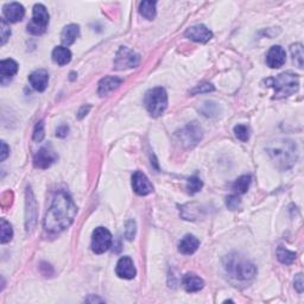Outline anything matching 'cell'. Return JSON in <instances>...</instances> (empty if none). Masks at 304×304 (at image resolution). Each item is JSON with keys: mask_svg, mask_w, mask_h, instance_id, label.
<instances>
[{"mask_svg": "<svg viewBox=\"0 0 304 304\" xmlns=\"http://www.w3.org/2000/svg\"><path fill=\"white\" fill-rule=\"evenodd\" d=\"M79 36H80L79 25L71 24V25H67V27L63 29V31H62L61 41L63 43V45L69 46L76 41V38H78Z\"/></svg>", "mask_w": 304, "mask_h": 304, "instance_id": "obj_22", "label": "cell"}, {"mask_svg": "<svg viewBox=\"0 0 304 304\" xmlns=\"http://www.w3.org/2000/svg\"><path fill=\"white\" fill-rule=\"evenodd\" d=\"M48 24H49V13L45 6L42 4H36L34 12H32V19L30 24H28V31L36 36L43 35L46 30Z\"/></svg>", "mask_w": 304, "mask_h": 304, "instance_id": "obj_7", "label": "cell"}, {"mask_svg": "<svg viewBox=\"0 0 304 304\" xmlns=\"http://www.w3.org/2000/svg\"><path fill=\"white\" fill-rule=\"evenodd\" d=\"M78 213V208L72 197L64 192L55 195L53 203L44 219V228L49 233H61L72 225Z\"/></svg>", "mask_w": 304, "mask_h": 304, "instance_id": "obj_1", "label": "cell"}, {"mask_svg": "<svg viewBox=\"0 0 304 304\" xmlns=\"http://www.w3.org/2000/svg\"><path fill=\"white\" fill-rule=\"evenodd\" d=\"M199 246H200V240L194 236L188 234V236L183 237L181 241H179L178 251L184 255H190L195 253Z\"/></svg>", "mask_w": 304, "mask_h": 304, "instance_id": "obj_19", "label": "cell"}, {"mask_svg": "<svg viewBox=\"0 0 304 304\" xmlns=\"http://www.w3.org/2000/svg\"><path fill=\"white\" fill-rule=\"evenodd\" d=\"M139 62H141V56L137 53H134L133 50L129 49L127 46H122L115 55L114 67L118 71L131 69L138 67Z\"/></svg>", "mask_w": 304, "mask_h": 304, "instance_id": "obj_9", "label": "cell"}, {"mask_svg": "<svg viewBox=\"0 0 304 304\" xmlns=\"http://www.w3.org/2000/svg\"><path fill=\"white\" fill-rule=\"evenodd\" d=\"M234 134L241 142H247L250 139V129L246 125H237L234 127Z\"/></svg>", "mask_w": 304, "mask_h": 304, "instance_id": "obj_30", "label": "cell"}, {"mask_svg": "<svg viewBox=\"0 0 304 304\" xmlns=\"http://www.w3.org/2000/svg\"><path fill=\"white\" fill-rule=\"evenodd\" d=\"M68 132H69V127L67 125H62L56 130V135L60 138H64L67 137Z\"/></svg>", "mask_w": 304, "mask_h": 304, "instance_id": "obj_37", "label": "cell"}, {"mask_svg": "<svg viewBox=\"0 0 304 304\" xmlns=\"http://www.w3.org/2000/svg\"><path fill=\"white\" fill-rule=\"evenodd\" d=\"M202 135L203 131L197 123H190L176 133L178 143L185 149H192L196 146L202 139Z\"/></svg>", "mask_w": 304, "mask_h": 304, "instance_id": "obj_6", "label": "cell"}, {"mask_svg": "<svg viewBox=\"0 0 304 304\" xmlns=\"http://www.w3.org/2000/svg\"><path fill=\"white\" fill-rule=\"evenodd\" d=\"M145 107L152 116L162 115L168 107V94L164 88L157 87L145 94Z\"/></svg>", "mask_w": 304, "mask_h": 304, "instance_id": "obj_5", "label": "cell"}, {"mask_svg": "<svg viewBox=\"0 0 304 304\" xmlns=\"http://www.w3.org/2000/svg\"><path fill=\"white\" fill-rule=\"evenodd\" d=\"M135 236V222L134 220H129L126 222V228H125V237L127 240H132Z\"/></svg>", "mask_w": 304, "mask_h": 304, "instance_id": "obj_33", "label": "cell"}, {"mask_svg": "<svg viewBox=\"0 0 304 304\" xmlns=\"http://www.w3.org/2000/svg\"><path fill=\"white\" fill-rule=\"evenodd\" d=\"M183 287L188 292H197L202 290L204 287V282L202 278H200L195 273H186L184 277H183Z\"/></svg>", "mask_w": 304, "mask_h": 304, "instance_id": "obj_21", "label": "cell"}, {"mask_svg": "<svg viewBox=\"0 0 304 304\" xmlns=\"http://www.w3.org/2000/svg\"><path fill=\"white\" fill-rule=\"evenodd\" d=\"M265 83L269 87L274 89V98L283 99L290 95L297 93L299 88L298 76L292 73H282L276 78H271L265 80Z\"/></svg>", "mask_w": 304, "mask_h": 304, "instance_id": "obj_4", "label": "cell"}, {"mask_svg": "<svg viewBox=\"0 0 304 304\" xmlns=\"http://www.w3.org/2000/svg\"><path fill=\"white\" fill-rule=\"evenodd\" d=\"M13 230L12 226L6 221L5 219H2V244H6L12 239Z\"/></svg>", "mask_w": 304, "mask_h": 304, "instance_id": "obj_29", "label": "cell"}, {"mask_svg": "<svg viewBox=\"0 0 304 304\" xmlns=\"http://www.w3.org/2000/svg\"><path fill=\"white\" fill-rule=\"evenodd\" d=\"M251 184V176L250 175H244L241 176L234 182L233 184V190L236 192L238 195H241V194H245L248 190V186Z\"/></svg>", "mask_w": 304, "mask_h": 304, "instance_id": "obj_26", "label": "cell"}, {"mask_svg": "<svg viewBox=\"0 0 304 304\" xmlns=\"http://www.w3.org/2000/svg\"><path fill=\"white\" fill-rule=\"evenodd\" d=\"M203 183L201 181L200 177L197 176H193L188 179V183H186V189H188V193L190 195H194V194L199 193L201 189H202Z\"/></svg>", "mask_w": 304, "mask_h": 304, "instance_id": "obj_28", "label": "cell"}, {"mask_svg": "<svg viewBox=\"0 0 304 304\" xmlns=\"http://www.w3.org/2000/svg\"><path fill=\"white\" fill-rule=\"evenodd\" d=\"M53 60L58 65L68 64L72 60V53L65 46H56L53 51Z\"/></svg>", "mask_w": 304, "mask_h": 304, "instance_id": "obj_23", "label": "cell"}, {"mask_svg": "<svg viewBox=\"0 0 304 304\" xmlns=\"http://www.w3.org/2000/svg\"><path fill=\"white\" fill-rule=\"evenodd\" d=\"M25 10L23 5H20L19 3H11L6 4L4 6V17L11 23H17L20 21L24 18Z\"/></svg>", "mask_w": 304, "mask_h": 304, "instance_id": "obj_16", "label": "cell"}, {"mask_svg": "<svg viewBox=\"0 0 304 304\" xmlns=\"http://www.w3.org/2000/svg\"><path fill=\"white\" fill-rule=\"evenodd\" d=\"M267 152L280 170H288L297 160V145L290 139H277L276 142L271 143L267 148Z\"/></svg>", "mask_w": 304, "mask_h": 304, "instance_id": "obj_3", "label": "cell"}, {"mask_svg": "<svg viewBox=\"0 0 304 304\" xmlns=\"http://www.w3.org/2000/svg\"><path fill=\"white\" fill-rule=\"evenodd\" d=\"M0 35H2V42H0V44L4 45V44L6 43V41L10 38V36H11L10 25L7 24L5 18H3V19L0 20Z\"/></svg>", "mask_w": 304, "mask_h": 304, "instance_id": "obj_31", "label": "cell"}, {"mask_svg": "<svg viewBox=\"0 0 304 304\" xmlns=\"http://www.w3.org/2000/svg\"><path fill=\"white\" fill-rule=\"evenodd\" d=\"M44 135H45V133H44V122L43 120H41V122H38L35 126L34 141L38 142V143L42 142L44 139Z\"/></svg>", "mask_w": 304, "mask_h": 304, "instance_id": "obj_32", "label": "cell"}, {"mask_svg": "<svg viewBox=\"0 0 304 304\" xmlns=\"http://www.w3.org/2000/svg\"><path fill=\"white\" fill-rule=\"evenodd\" d=\"M184 36L189 38L190 41L197 42V43H206L213 38V32H212L207 27L202 24L195 25V27L189 28L185 31Z\"/></svg>", "mask_w": 304, "mask_h": 304, "instance_id": "obj_13", "label": "cell"}, {"mask_svg": "<svg viewBox=\"0 0 304 304\" xmlns=\"http://www.w3.org/2000/svg\"><path fill=\"white\" fill-rule=\"evenodd\" d=\"M225 270L234 283L246 284L257 276V267L244 255L232 253L225 258Z\"/></svg>", "mask_w": 304, "mask_h": 304, "instance_id": "obj_2", "label": "cell"}, {"mask_svg": "<svg viewBox=\"0 0 304 304\" xmlns=\"http://www.w3.org/2000/svg\"><path fill=\"white\" fill-rule=\"evenodd\" d=\"M29 81H30V85L34 89L43 91L45 90L48 82H49V74H48V72L44 71V69H38V71L34 72L29 76Z\"/></svg>", "mask_w": 304, "mask_h": 304, "instance_id": "obj_17", "label": "cell"}, {"mask_svg": "<svg viewBox=\"0 0 304 304\" xmlns=\"http://www.w3.org/2000/svg\"><path fill=\"white\" fill-rule=\"evenodd\" d=\"M296 254L295 252L292 251H289L287 250V248L284 247H278L277 250V258L278 261H279L282 264H284V265H290V264H292L295 262L296 259Z\"/></svg>", "mask_w": 304, "mask_h": 304, "instance_id": "obj_27", "label": "cell"}, {"mask_svg": "<svg viewBox=\"0 0 304 304\" xmlns=\"http://www.w3.org/2000/svg\"><path fill=\"white\" fill-rule=\"evenodd\" d=\"M290 51L292 55V61L296 64V67L302 69L303 68V60H304V53H303V45L301 43L292 44L290 46Z\"/></svg>", "mask_w": 304, "mask_h": 304, "instance_id": "obj_25", "label": "cell"}, {"mask_svg": "<svg viewBox=\"0 0 304 304\" xmlns=\"http://www.w3.org/2000/svg\"><path fill=\"white\" fill-rule=\"evenodd\" d=\"M287 61V54L280 45H273L270 48L269 53L266 55V63L270 68L276 69L280 68Z\"/></svg>", "mask_w": 304, "mask_h": 304, "instance_id": "obj_14", "label": "cell"}, {"mask_svg": "<svg viewBox=\"0 0 304 304\" xmlns=\"http://www.w3.org/2000/svg\"><path fill=\"white\" fill-rule=\"evenodd\" d=\"M139 12L144 18L152 20L156 17V2H143L139 6Z\"/></svg>", "mask_w": 304, "mask_h": 304, "instance_id": "obj_24", "label": "cell"}, {"mask_svg": "<svg viewBox=\"0 0 304 304\" xmlns=\"http://www.w3.org/2000/svg\"><path fill=\"white\" fill-rule=\"evenodd\" d=\"M112 234L105 227H98L91 237V251L97 254H102L112 246Z\"/></svg>", "mask_w": 304, "mask_h": 304, "instance_id": "obj_8", "label": "cell"}, {"mask_svg": "<svg viewBox=\"0 0 304 304\" xmlns=\"http://www.w3.org/2000/svg\"><path fill=\"white\" fill-rule=\"evenodd\" d=\"M214 87L211 85V83H204V85H201L196 87L195 89L192 90V94H201V93H209V91H213Z\"/></svg>", "mask_w": 304, "mask_h": 304, "instance_id": "obj_35", "label": "cell"}, {"mask_svg": "<svg viewBox=\"0 0 304 304\" xmlns=\"http://www.w3.org/2000/svg\"><path fill=\"white\" fill-rule=\"evenodd\" d=\"M294 284H295L296 290H297L299 294H302L303 290H304V280H303V274L302 273H298L297 276L295 277Z\"/></svg>", "mask_w": 304, "mask_h": 304, "instance_id": "obj_36", "label": "cell"}, {"mask_svg": "<svg viewBox=\"0 0 304 304\" xmlns=\"http://www.w3.org/2000/svg\"><path fill=\"white\" fill-rule=\"evenodd\" d=\"M9 152H10L9 146L6 145V143H5V142H2V157H0V159H2V162H3V160H5V159H6V157L9 156Z\"/></svg>", "mask_w": 304, "mask_h": 304, "instance_id": "obj_38", "label": "cell"}, {"mask_svg": "<svg viewBox=\"0 0 304 304\" xmlns=\"http://www.w3.org/2000/svg\"><path fill=\"white\" fill-rule=\"evenodd\" d=\"M115 272L120 278H124V279H133L137 271H135L133 261L130 257H123L116 263Z\"/></svg>", "mask_w": 304, "mask_h": 304, "instance_id": "obj_15", "label": "cell"}, {"mask_svg": "<svg viewBox=\"0 0 304 304\" xmlns=\"http://www.w3.org/2000/svg\"><path fill=\"white\" fill-rule=\"evenodd\" d=\"M18 72V64L16 61L11 60H4L0 62V76H2V83L5 85L6 80L12 79L13 75H16Z\"/></svg>", "mask_w": 304, "mask_h": 304, "instance_id": "obj_20", "label": "cell"}, {"mask_svg": "<svg viewBox=\"0 0 304 304\" xmlns=\"http://www.w3.org/2000/svg\"><path fill=\"white\" fill-rule=\"evenodd\" d=\"M89 109H90V106H82V107L80 108L79 113H78V118L79 119H82L83 116H86L87 113L89 112Z\"/></svg>", "mask_w": 304, "mask_h": 304, "instance_id": "obj_39", "label": "cell"}, {"mask_svg": "<svg viewBox=\"0 0 304 304\" xmlns=\"http://www.w3.org/2000/svg\"><path fill=\"white\" fill-rule=\"evenodd\" d=\"M36 221H37V203L34 193L29 186L27 189V213H25V227L28 232L35 229Z\"/></svg>", "mask_w": 304, "mask_h": 304, "instance_id": "obj_10", "label": "cell"}, {"mask_svg": "<svg viewBox=\"0 0 304 304\" xmlns=\"http://www.w3.org/2000/svg\"><path fill=\"white\" fill-rule=\"evenodd\" d=\"M132 188H133L135 194L141 196H146L153 192L152 184L142 171H135L132 176Z\"/></svg>", "mask_w": 304, "mask_h": 304, "instance_id": "obj_12", "label": "cell"}, {"mask_svg": "<svg viewBox=\"0 0 304 304\" xmlns=\"http://www.w3.org/2000/svg\"><path fill=\"white\" fill-rule=\"evenodd\" d=\"M57 160V155L50 146H44L34 157V166L37 169H48Z\"/></svg>", "mask_w": 304, "mask_h": 304, "instance_id": "obj_11", "label": "cell"}, {"mask_svg": "<svg viewBox=\"0 0 304 304\" xmlns=\"http://www.w3.org/2000/svg\"><path fill=\"white\" fill-rule=\"evenodd\" d=\"M123 80L120 78H116V76H106L99 82L98 87V93L100 97H105L108 93H111L112 90H114L122 85Z\"/></svg>", "mask_w": 304, "mask_h": 304, "instance_id": "obj_18", "label": "cell"}, {"mask_svg": "<svg viewBox=\"0 0 304 304\" xmlns=\"http://www.w3.org/2000/svg\"><path fill=\"white\" fill-rule=\"evenodd\" d=\"M239 206H240V199L237 195H232V196L227 197V207H228L229 209L236 211V209H238V208H239Z\"/></svg>", "mask_w": 304, "mask_h": 304, "instance_id": "obj_34", "label": "cell"}]
</instances>
